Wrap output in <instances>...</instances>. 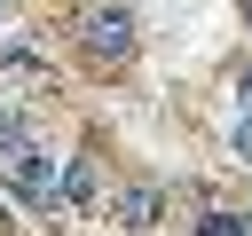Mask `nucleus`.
Here are the masks:
<instances>
[{"instance_id": "4", "label": "nucleus", "mask_w": 252, "mask_h": 236, "mask_svg": "<svg viewBox=\"0 0 252 236\" xmlns=\"http://www.w3.org/2000/svg\"><path fill=\"white\" fill-rule=\"evenodd\" d=\"M158 220V189H126L118 197V228H150Z\"/></svg>"}, {"instance_id": "3", "label": "nucleus", "mask_w": 252, "mask_h": 236, "mask_svg": "<svg viewBox=\"0 0 252 236\" xmlns=\"http://www.w3.org/2000/svg\"><path fill=\"white\" fill-rule=\"evenodd\" d=\"M63 205H102V181H94V157H63Z\"/></svg>"}, {"instance_id": "5", "label": "nucleus", "mask_w": 252, "mask_h": 236, "mask_svg": "<svg viewBox=\"0 0 252 236\" xmlns=\"http://www.w3.org/2000/svg\"><path fill=\"white\" fill-rule=\"evenodd\" d=\"M24 142H32V126H24V110H16V102H0V157H16Z\"/></svg>"}, {"instance_id": "1", "label": "nucleus", "mask_w": 252, "mask_h": 236, "mask_svg": "<svg viewBox=\"0 0 252 236\" xmlns=\"http://www.w3.org/2000/svg\"><path fill=\"white\" fill-rule=\"evenodd\" d=\"M134 8H118V0H102V8H87L79 16V55L94 63V71H118L126 55H134Z\"/></svg>"}, {"instance_id": "7", "label": "nucleus", "mask_w": 252, "mask_h": 236, "mask_svg": "<svg viewBox=\"0 0 252 236\" xmlns=\"http://www.w3.org/2000/svg\"><path fill=\"white\" fill-rule=\"evenodd\" d=\"M197 236H244V212H197Z\"/></svg>"}, {"instance_id": "11", "label": "nucleus", "mask_w": 252, "mask_h": 236, "mask_svg": "<svg viewBox=\"0 0 252 236\" xmlns=\"http://www.w3.org/2000/svg\"><path fill=\"white\" fill-rule=\"evenodd\" d=\"M244 16H252V0H244Z\"/></svg>"}, {"instance_id": "10", "label": "nucleus", "mask_w": 252, "mask_h": 236, "mask_svg": "<svg viewBox=\"0 0 252 236\" xmlns=\"http://www.w3.org/2000/svg\"><path fill=\"white\" fill-rule=\"evenodd\" d=\"M244 236H252V212H244Z\"/></svg>"}, {"instance_id": "6", "label": "nucleus", "mask_w": 252, "mask_h": 236, "mask_svg": "<svg viewBox=\"0 0 252 236\" xmlns=\"http://www.w3.org/2000/svg\"><path fill=\"white\" fill-rule=\"evenodd\" d=\"M0 71H8V79H39V71H47V63H39V55H32V47H0Z\"/></svg>"}, {"instance_id": "2", "label": "nucleus", "mask_w": 252, "mask_h": 236, "mask_svg": "<svg viewBox=\"0 0 252 236\" xmlns=\"http://www.w3.org/2000/svg\"><path fill=\"white\" fill-rule=\"evenodd\" d=\"M0 181H8V197H24L32 212H55V205H63V165H55L39 142H24L16 157H0Z\"/></svg>"}, {"instance_id": "8", "label": "nucleus", "mask_w": 252, "mask_h": 236, "mask_svg": "<svg viewBox=\"0 0 252 236\" xmlns=\"http://www.w3.org/2000/svg\"><path fill=\"white\" fill-rule=\"evenodd\" d=\"M228 149H236V157H244V165H252V110H244V126H236V134H228Z\"/></svg>"}, {"instance_id": "9", "label": "nucleus", "mask_w": 252, "mask_h": 236, "mask_svg": "<svg viewBox=\"0 0 252 236\" xmlns=\"http://www.w3.org/2000/svg\"><path fill=\"white\" fill-rule=\"evenodd\" d=\"M236 102H244V110H252V71H236Z\"/></svg>"}]
</instances>
